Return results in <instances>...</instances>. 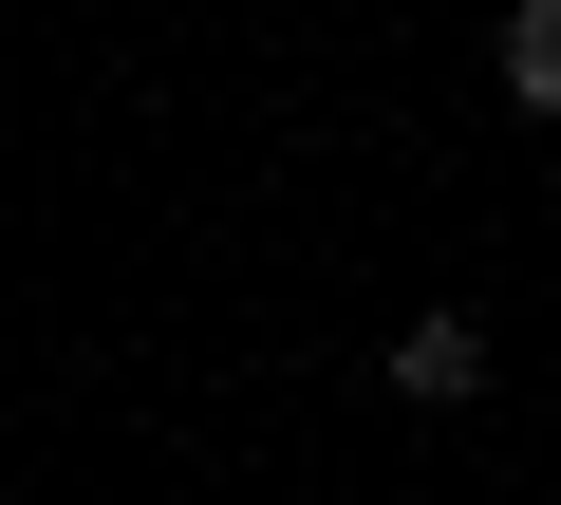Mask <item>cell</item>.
I'll return each mask as SVG.
<instances>
[{"mask_svg":"<svg viewBox=\"0 0 561 505\" xmlns=\"http://www.w3.org/2000/svg\"><path fill=\"white\" fill-rule=\"evenodd\" d=\"M393 412H486V319H468V300L393 319Z\"/></svg>","mask_w":561,"mask_h":505,"instance_id":"6da1fadb","label":"cell"},{"mask_svg":"<svg viewBox=\"0 0 561 505\" xmlns=\"http://www.w3.org/2000/svg\"><path fill=\"white\" fill-rule=\"evenodd\" d=\"M486 94L524 131H561V0H505V20H486Z\"/></svg>","mask_w":561,"mask_h":505,"instance_id":"7a4b0ae2","label":"cell"}]
</instances>
